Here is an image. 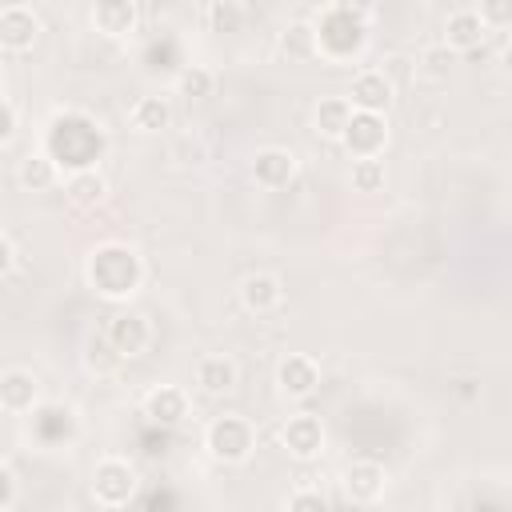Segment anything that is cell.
I'll use <instances>...</instances> for the list:
<instances>
[{"label":"cell","instance_id":"1","mask_svg":"<svg viewBox=\"0 0 512 512\" xmlns=\"http://www.w3.org/2000/svg\"><path fill=\"white\" fill-rule=\"evenodd\" d=\"M56 168H72V172H84L100 160L104 152V132L92 116L84 112H60L48 128V148H44Z\"/></svg>","mask_w":512,"mask_h":512},{"label":"cell","instance_id":"2","mask_svg":"<svg viewBox=\"0 0 512 512\" xmlns=\"http://www.w3.org/2000/svg\"><path fill=\"white\" fill-rule=\"evenodd\" d=\"M84 276H88V284H92L96 296H104V300H128L140 288V280H144V264H140L136 248L112 240V244L92 248Z\"/></svg>","mask_w":512,"mask_h":512},{"label":"cell","instance_id":"3","mask_svg":"<svg viewBox=\"0 0 512 512\" xmlns=\"http://www.w3.org/2000/svg\"><path fill=\"white\" fill-rule=\"evenodd\" d=\"M312 36H316V52H320V56H328V60H348V56H356V52L364 48V40H368V20H356V16H348V12H340V8L328 4V8L320 12V20H316Z\"/></svg>","mask_w":512,"mask_h":512},{"label":"cell","instance_id":"4","mask_svg":"<svg viewBox=\"0 0 512 512\" xmlns=\"http://www.w3.org/2000/svg\"><path fill=\"white\" fill-rule=\"evenodd\" d=\"M136 484H140L136 468L120 456H108L92 468V500L100 508H128L136 500Z\"/></svg>","mask_w":512,"mask_h":512},{"label":"cell","instance_id":"5","mask_svg":"<svg viewBox=\"0 0 512 512\" xmlns=\"http://www.w3.org/2000/svg\"><path fill=\"white\" fill-rule=\"evenodd\" d=\"M204 444H208V452H212L216 460L240 464V460L252 456L256 432H252V424H248L244 416H216V420L208 424V432H204Z\"/></svg>","mask_w":512,"mask_h":512},{"label":"cell","instance_id":"6","mask_svg":"<svg viewBox=\"0 0 512 512\" xmlns=\"http://www.w3.org/2000/svg\"><path fill=\"white\" fill-rule=\"evenodd\" d=\"M340 144L352 152V156H380L384 144H388V128L380 120V112H356L348 116L344 132H340Z\"/></svg>","mask_w":512,"mask_h":512},{"label":"cell","instance_id":"7","mask_svg":"<svg viewBox=\"0 0 512 512\" xmlns=\"http://www.w3.org/2000/svg\"><path fill=\"white\" fill-rule=\"evenodd\" d=\"M104 340L112 344V352H116L120 360H132V356H140V352L148 348L152 328H148V320H144L140 312H116V316L108 320V328H104Z\"/></svg>","mask_w":512,"mask_h":512},{"label":"cell","instance_id":"8","mask_svg":"<svg viewBox=\"0 0 512 512\" xmlns=\"http://www.w3.org/2000/svg\"><path fill=\"white\" fill-rule=\"evenodd\" d=\"M280 440H284L288 456H296V460H316V456L324 452V424H320L316 416L300 412V416H292V420L284 424Z\"/></svg>","mask_w":512,"mask_h":512},{"label":"cell","instance_id":"9","mask_svg":"<svg viewBox=\"0 0 512 512\" xmlns=\"http://www.w3.org/2000/svg\"><path fill=\"white\" fill-rule=\"evenodd\" d=\"M384 484H388V476H384V468H380L376 460H352V464L344 468V492H348L352 504H372V500H380V496H384Z\"/></svg>","mask_w":512,"mask_h":512},{"label":"cell","instance_id":"10","mask_svg":"<svg viewBox=\"0 0 512 512\" xmlns=\"http://www.w3.org/2000/svg\"><path fill=\"white\" fill-rule=\"evenodd\" d=\"M276 380H280V392L284 396H312L316 392V384H320V368H316V360L312 356H284L280 360V368H276Z\"/></svg>","mask_w":512,"mask_h":512},{"label":"cell","instance_id":"11","mask_svg":"<svg viewBox=\"0 0 512 512\" xmlns=\"http://www.w3.org/2000/svg\"><path fill=\"white\" fill-rule=\"evenodd\" d=\"M36 32H40V20L28 8L12 4V8L0 12V44L8 52H28L36 44Z\"/></svg>","mask_w":512,"mask_h":512},{"label":"cell","instance_id":"12","mask_svg":"<svg viewBox=\"0 0 512 512\" xmlns=\"http://www.w3.org/2000/svg\"><path fill=\"white\" fill-rule=\"evenodd\" d=\"M144 416L152 424H160V428H172V424H180L188 416V396L180 388H172V384H160V388H152L144 396Z\"/></svg>","mask_w":512,"mask_h":512},{"label":"cell","instance_id":"13","mask_svg":"<svg viewBox=\"0 0 512 512\" xmlns=\"http://www.w3.org/2000/svg\"><path fill=\"white\" fill-rule=\"evenodd\" d=\"M36 400H40V384H36L32 372L12 368V372L0 376V408L4 412H32Z\"/></svg>","mask_w":512,"mask_h":512},{"label":"cell","instance_id":"14","mask_svg":"<svg viewBox=\"0 0 512 512\" xmlns=\"http://www.w3.org/2000/svg\"><path fill=\"white\" fill-rule=\"evenodd\" d=\"M348 104L356 112H384L392 104V84L384 80V72H360L348 88Z\"/></svg>","mask_w":512,"mask_h":512},{"label":"cell","instance_id":"15","mask_svg":"<svg viewBox=\"0 0 512 512\" xmlns=\"http://www.w3.org/2000/svg\"><path fill=\"white\" fill-rule=\"evenodd\" d=\"M252 176L260 188H284L296 176V156L288 148H264L252 160Z\"/></svg>","mask_w":512,"mask_h":512},{"label":"cell","instance_id":"16","mask_svg":"<svg viewBox=\"0 0 512 512\" xmlns=\"http://www.w3.org/2000/svg\"><path fill=\"white\" fill-rule=\"evenodd\" d=\"M444 44L456 52H476L484 48V20L476 12H452L444 24Z\"/></svg>","mask_w":512,"mask_h":512},{"label":"cell","instance_id":"17","mask_svg":"<svg viewBox=\"0 0 512 512\" xmlns=\"http://www.w3.org/2000/svg\"><path fill=\"white\" fill-rule=\"evenodd\" d=\"M92 24H96L104 36H128V32L136 28V4H132V0H96Z\"/></svg>","mask_w":512,"mask_h":512},{"label":"cell","instance_id":"18","mask_svg":"<svg viewBox=\"0 0 512 512\" xmlns=\"http://www.w3.org/2000/svg\"><path fill=\"white\" fill-rule=\"evenodd\" d=\"M280 296H284V288H280V280L268 276V272H252V276L240 284V300H244L248 312H272V308L280 304Z\"/></svg>","mask_w":512,"mask_h":512},{"label":"cell","instance_id":"19","mask_svg":"<svg viewBox=\"0 0 512 512\" xmlns=\"http://www.w3.org/2000/svg\"><path fill=\"white\" fill-rule=\"evenodd\" d=\"M196 384H200L208 396H224V392H232V384H236V364L224 360V356H208V360H200V368H196Z\"/></svg>","mask_w":512,"mask_h":512},{"label":"cell","instance_id":"20","mask_svg":"<svg viewBox=\"0 0 512 512\" xmlns=\"http://www.w3.org/2000/svg\"><path fill=\"white\" fill-rule=\"evenodd\" d=\"M348 116H352V104H348L344 96H328V100H320V104H316V132H320V136L340 140V132H344Z\"/></svg>","mask_w":512,"mask_h":512},{"label":"cell","instance_id":"21","mask_svg":"<svg viewBox=\"0 0 512 512\" xmlns=\"http://www.w3.org/2000/svg\"><path fill=\"white\" fill-rule=\"evenodd\" d=\"M52 180H56V160L48 152H36V156L20 160V184L28 192H44V188H52Z\"/></svg>","mask_w":512,"mask_h":512},{"label":"cell","instance_id":"22","mask_svg":"<svg viewBox=\"0 0 512 512\" xmlns=\"http://www.w3.org/2000/svg\"><path fill=\"white\" fill-rule=\"evenodd\" d=\"M100 200H104V180L92 168L72 172V180H68V204L72 208H96Z\"/></svg>","mask_w":512,"mask_h":512},{"label":"cell","instance_id":"23","mask_svg":"<svg viewBox=\"0 0 512 512\" xmlns=\"http://www.w3.org/2000/svg\"><path fill=\"white\" fill-rule=\"evenodd\" d=\"M168 120H172V112H168L164 96H144L132 104V124L140 132H160V128H168Z\"/></svg>","mask_w":512,"mask_h":512},{"label":"cell","instance_id":"24","mask_svg":"<svg viewBox=\"0 0 512 512\" xmlns=\"http://www.w3.org/2000/svg\"><path fill=\"white\" fill-rule=\"evenodd\" d=\"M384 160H376V156H356V164H352V188L356 192H380L384 188Z\"/></svg>","mask_w":512,"mask_h":512},{"label":"cell","instance_id":"25","mask_svg":"<svg viewBox=\"0 0 512 512\" xmlns=\"http://www.w3.org/2000/svg\"><path fill=\"white\" fill-rule=\"evenodd\" d=\"M204 20H208L212 32H240L244 12H240V4H232V0H212L208 12H204Z\"/></svg>","mask_w":512,"mask_h":512},{"label":"cell","instance_id":"26","mask_svg":"<svg viewBox=\"0 0 512 512\" xmlns=\"http://www.w3.org/2000/svg\"><path fill=\"white\" fill-rule=\"evenodd\" d=\"M212 72L208 68H200V64H188L180 76H176V88H180V96H188V100H204V96H212Z\"/></svg>","mask_w":512,"mask_h":512},{"label":"cell","instance_id":"27","mask_svg":"<svg viewBox=\"0 0 512 512\" xmlns=\"http://www.w3.org/2000/svg\"><path fill=\"white\" fill-rule=\"evenodd\" d=\"M484 28H508L512 24V0H480V12Z\"/></svg>","mask_w":512,"mask_h":512},{"label":"cell","instance_id":"28","mask_svg":"<svg viewBox=\"0 0 512 512\" xmlns=\"http://www.w3.org/2000/svg\"><path fill=\"white\" fill-rule=\"evenodd\" d=\"M284 52H292V56H308V52H316V36H312V28H308V24H292L288 36H284Z\"/></svg>","mask_w":512,"mask_h":512},{"label":"cell","instance_id":"29","mask_svg":"<svg viewBox=\"0 0 512 512\" xmlns=\"http://www.w3.org/2000/svg\"><path fill=\"white\" fill-rule=\"evenodd\" d=\"M288 508H292V512H304V508L324 512V508H328V496L316 492V488H304V492H292V496H288Z\"/></svg>","mask_w":512,"mask_h":512},{"label":"cell","instance_id":"30","mask_svg":"<svg viewBox=\"0 0 512 512\" xmlns=\"http://www.w3.org/2000/svg\"><path fill=\"white\" fill-rule=\"evenodd\" d=\"M332 8H340V12L356 16V20H368L372 8H376V0H332Z\"/></svg>","mask_w":512,"mask_h":512},{"label":"cell","instance_id":"31","mask_svg":"<svg viewBox=\"0 0 512 512\" xmlns=\"http://www.w3.org/2000/svg\"><path fill=\"white\" fill-rule=\"evenodd\" d=\"M16 132V108L8 100H0V144H8Z\"/></svg>","mask_w":512,"mask_h":512},{"label":"cell","instance_id":"32","mask_svg":"<svg viewBox=\"0 0 512 512\" xmlns=\"http://www.w3.org/2000/svg\"><path fill=\"white\" fill-rule=\"evenodd\" d=\"M12 504H16V480H12V472L0 464V512L12 508Z\"/></svg>","mask_w":512,"mask_h":512},{"label":"cell","instance_id":"33","mask_svg":"<svg viewBox=\"0 0 512 512\" xmlns=\"http://www.w3.org/2000/svg\"><path fill=\"white\" fill-rule=\"evenodd\" d=\"M8 268H12V244H8L4 236H0V276H4Z\"/></svg>","mask_w":512,"mask_h":512},{"label":"cell","instance_id":"34","mask_svg":"<svg viewBox=\"0 0 512 512\" xmlns=\"http://www.w3.org/2000/svg\"><path fill=\"white\" fill-rule=\"evenodd\" d=\"M156 504H164V508H168V504H176V500H172L168 492H156V496H148V508H156Z\"/></svg>","mask_w":512,"mask_h":512},{"label":"cell","instance_id":"35","mask_svg":"<svg viewBox=\"0 0 512 512\" xmlns=\"http://www.w3.org/2000/svg\"><path fill=\"white\" fill-rule=\"evenodd\" d=\"M0 92H4V72H0Z\"/></svg>","mask_w":512,"mask_h":512}]
</instances>
